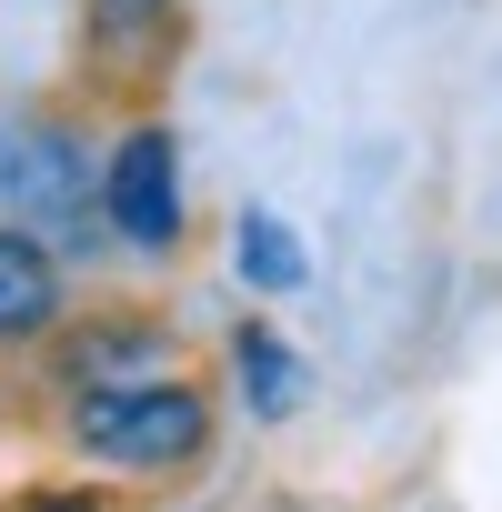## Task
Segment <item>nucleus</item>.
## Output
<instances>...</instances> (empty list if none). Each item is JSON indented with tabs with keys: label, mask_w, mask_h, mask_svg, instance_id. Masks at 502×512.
Segmentation results:
<instances>
[{
	"label": "nucleus",
	"mask_w": 502,
	"mask_h": 512,
	"mask_svg": "<svg viewBox=\"0 0 502 512\" xmlns=\"http://www.w3.org/2000/svg\"><path fill=\"white\" fill-rule=\"evenodd\" d=\"M61 442L101 472H131V482H181L211 462L221 442V402L201 372L161 362V372H121V382H91V392H61Z\"/></svg>",
	"instance_id": "obj_1"
},
{
	"label": "nucleus",
	"mask_w": 502,
	"mask_h": 512,
	"mask_svg": "<svg viewBox=\"0 0 502 512\" xmlns=\"http://www.w3.org/2000/svg\"><path fill=\"white\" fill-rule=\"evenodd\" d=\"M0 211L31 221L61 262L111 241V221H101V151H91V121L71 101L21 121V131H0Z\"/></svg>",
	"instance_id": "obj_2"
},
{
	"label": "nucleus",
	"mask_w": 502,
	"mask_h": 512,
	"mask_svg": "<svg viewBox=\"0 0 502 512\" xmlns=\"http://www.w3.org/2000/svg\"><path fill=\"white\" fill-rule=\"evenodd\" d=\"M101 221H111L121 251H141V262H171V251H181L191 201H181V141H171V121L131 111L101 141Z\"/></svg>",
	"instance_id": "obj_3"
},
{
	"label": "nucleus",
	"mask_w": 502,
	"mask_h": 512,
	"mask_svg": "<svg viewBox=\"0 0 502 512\" xmlns=\"http://www.w3.org/2000/svg\"><path fill=\"white\" fill-rule=\"evenodd\" d=\"M181 41H191V0H81V91L141 111L181 61Z\"/></svg>",
	"instance_id": "obj_4"
},
{
	"label": "nucleus",
	"mask_w": 502,
	"mask_h": 512,
	"mask_svg": "<svg viewBox=\"0 0 502 512\" xmlns=\"http://www.w3.org/2000/svg\"><path fill=\"white\" fill-rule=\"evenodd\" d=\"M51 392H91V382H121V372H161L181 362V332L161 302H91V312H61V332L31 352Z\"/></svg>",
	"instance_id": "obj_5"
},
{
	"label": "nucleus",
	"mask_w": 502,
	"mask_h": 512,
	"mask_svg": "<svg viewBox=\"0 0 502 512\" xmlns=\"http://www.w3.org/2000/svg\"><path fill=\"white\" fill-rule=\"evenodd\" d=\"M71 312V262L31 231V221H0V362H31Z\"/></svg>",
	"instance_id": "obj_6"
},
{
	"label": "nucleus",
	"mask_w": 502,
	"mask_h": 512,
	"mask_svg": "<svg viewBox=\"0 0 502 512\" xmlns=\"http://www.w3.org/2000/svg\"><path fill=\"white\" fill-rule=\"evenodd\" d=\"M231 382H241V402L262 412V422H292V412H302V392H312L302 352H292L272 322H231Z\"/></svg>",
	"instance_id": "obj_7"
},
{
	"label": "nucleus",
	"mask_w": 502,
	"mask_h": 512,
	"mask_svg": "<svg viewBox=\"0 0 502 512\" xmlns=\"http://www.w3.org/2000/svg\"><path fill=\"white\" fill-rule=\"evenodd\" d=\"M231 262H241V282H251V292H302V282H312V251H302V231H292V221H272V211H241V231H231Z\"/></svg>",
	"instance_id": "obj_8"
}]
</instances>
